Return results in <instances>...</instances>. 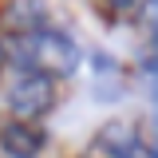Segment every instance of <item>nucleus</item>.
Here are the masks:
<instances>
[{
	"label": "nucleus",
	"mask_w": 158,
	"mask_h": 158,
	"mask_svg": "<svg viewBox=\"0 0 158 158\" xmlns=\"http://www.w3.org/2000/svg\"><path fill=\"white\" fill-rule=\"evenodd\" d=\"M28 56L44 75H71L79 71V48L75 40H67L63 32H36L28 40Z\"/></svg>",
	"instance_id": "obj_1"
},
{
	"label": "nucleus",
	"mask_w": 158,
	"mask_h": 158,
	"mask_svg": "<svg viewBox=\"0 0 158 158\" xmlns=\"http://www.w3.org/2000/svg\"><path fill=\"white\" fill-rule=\"evenodd\" d=\"M52 75H44V71H24V75L12 83V91H8V107H12V115L16 118H36L44 115L48 107H52Z\"/></svg>",
	"instance_id": "obj_2"
},
{
	"label": "nucleus",
	"mask_w": 158,
	"mask_h": 158,
	"mask_svg": "<svg viewBox=\"0 0 158 158\" xmlns=\"http://www.w3.org/2000/svg\"><path fill=\"white\" fill-rule=\"evenodd\" d=\"M131 150H135V135L127 131V123H107L91 138L83 158H131Z\"/></svg>",
	"instance_id": "obj_3"
},
{
	"label": "nucleus",
	"mask_w": 158,
	"mask_h": 158,
	"mask_svg": "<svg viewBox=\"0 0 158 158\" xmlns=\"http://www.w3.org/2000/svg\"><path fill=\"white\" fill-rule=\"evenodd\" d=\"M0 146L8 150V158H40L44 150V131L32 123H8L0 131Z\"/></svg>",
	"instance_id": "obj_4"
},
{
	"label": "nucleus",
	"mask_w": 158,
	"mask_h": 158,
	"mask_svg": "<svg viewBox=\"0 0 158 158\" xmlns=\"http://www.w3.org/2000/svg\"><path fill=\"white\" fill-rule=\"evenodd\" d=\"M111 4H115V8H131L135 0H111Z\"/></svg>",
	"instance_id": "obj_5"
},
{
	"label": "nucleus",
	"mask_w": 158,
	"mask_h": 158,
	"mask_svg": "<svg viewBox=\"0 0 158 158\" xmlns=\"http://www.w3.org/2000/svg\"><path fill=\"white\" fill-rule=\"evenodd\" d=\"M0 67H4V48H0Z\"/></svg>",
	"instance_id": "obj_6"
}]
</instances>
